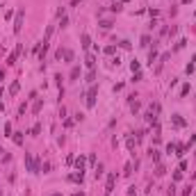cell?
Wrapping results in <instances>:
<instances>
[{
    "label": "cell",
    "mask_w": 196,
    "mask_h": 196,
    "mask_svg": "<svg viewBox=\"0 0 196 196\" xmlns=\"http://www.w3.org/2000/svg\"><path fill=\"white\" fill-rule=\"evenodd\" d=\"M166 194H169V196H176V187H174V185H171L169 189H166Z\"/></svg>",
    "instance_id": "cell-28"
},
{
    "label": "cell",
    "mask_w": 196,
    "mask_h": 196,
    "mask_svg": "<svg viewBox=\"0 0 196 196\" xmlns=\"http://www.w3.org/2000/svg\"><path fill=\"white\" fill-rule=\"evenodd\" d=\"M128 148H130V151L135 148V139H132V137H128Z\"/></svg>",
    "instance_id": "cell-30"
},
{
    "label": "cell",
    "mask_w": 196,
    "mask_h": 196,
    "mask_svg": "<svg viewBox=\"0 0 196 196\" xmlns=\"http://www.w3.org/2000/svg\"><path fill=\"white\" fill-rule=\"evenodd\" d=\"M123 7H121V2H114V7H112V11H121Z\"/></svg>",
    "instance_id": "cell-31"
},
{
    "label": "cell",
    "mask_w": 196,
    "mask_h": 196,
    "mask_svg": "<svg viewBox=\"0 0 196 196\" xmlns=\"http://www.w3.org/2000/svg\"><path fill=\"white\" fill-rule=\"evenodd\" d=\"M30 132H32V135H39V132H41V125H34V128H32Z\"/></svg>",
    "instance_id": "cell-26"
},
{
    "label": "cell",
    "mask_w": 196,
    "mask_h": 196,
    "mask_svg": "<svg viewBox=\"0 0 196 196\" xmlns=\"http://www.w3.org/2000/svg\"><path fill=\"white\" fill-rule=\"evenodd\" d=\"M82 178H84L82 171H76V174H71V176H68V180H73V182H82Z\"/></svg>",
    "instance_id": "cell-9"
},
{
    "label": "cell",
    "mask_w": 196,
    "mask_h": 196,
    "mask_svg": "<svg viewBox=\"0 0 196 196\" xmlns=\"http://www.w3.org/2000/svg\"><path fill=\"white\" fill-rule=\"evenodd\" d=\"M53 196H62V194H53Z\"/></svg>",
    "instance_id": "cell-36"
},
{
    "label": "cell",
    "mask_w": 196,
    "mask_h": 196,
    "mask_svg": "<svg viewBox=\"0 0 196 196\" xmlns=\"http://www.w3.org/2000/svg\"><path fill=\"white\" fill-rule=\"evenodd\" d=\"M192 194V187H185V192H182V196H189Z\"/></svg>",
    "instance_id": "cell-32"
},
{
    "label": "cell",
    "mask_w": 196,
    "mask_h": 196,
    "mask_svg": "<svg viewBox=\"0 0 196 196\" xmlns=\"http://www.w3.org/2000/svg\"><path fill=\"white\" fill-rule=\"evenodd\" d=\"M66 23H68V18H66V16H62V18H59V25H62V27H66Z\"/></svg>",
    "instance_id": "cell-29"
},
{
    "label": "cell",
    "mask_w": 196,
    "mask_h": 196,
    "mask_svg": "<svg viewBox=\"0 0 196 196\" xmlns=\"http://www.w3.org/2000/svg\"><path fill=\"white\" fill-rule=\"evenodd\" d=\"M23 18H25V9L18 7V9H16V16H14V32L16 34L23 30Z\"/></svg>",
    "instance_id": "cell-1"
},
{
    "label": "cell",
    "mask_w": 196,
    "mask_h": 196,
    "mask_svg": "<svg viewBox=\"0 0 196 196\" xmlns=\"http://www.w3.org/2000/svg\"><path fill=\"white\" fill-rule=\"evenodd\" d=\"M171 123H174L176 128H185V119H182L180 114H174V116H171Z\"/></svg>",
    "instance_id": "cell-7"
},
{
    "label": "cell",
    "mask_w": 196,
    "mask_h": 196,
    "mask_svg": "<svg viewBox=\"0 0 196 196\" xmlns=\"http://www.w3.org/2000/svg\"><path fill=\"white\" fill-rule=\"evenodd\" d=\"M2 78H5V73H2V71H0V82H2Z\"/></svg>",
    "instance_id": "cell-35"
},
{
    "label": "cell",
    "mask_w": 196,
    "mask_h": 196,
    "mask_svg": "<svg viewBox=\"0 0 196 196\" xmlns=\"http://www.w3.org/2000/svg\"><path fill=\"white\" fill-rule=\"evenodd\" d=\"M96 98H98V87H96V84H91L89 91H87V107H94L96 105Z\"/></svg>",
    "instance_id": "cell-2"
},
{
    "label": "cell",
    "mask_w": 196,
    "mask_h": 196,
    "mask_svg": "<svg viewBox=\"0 0 196 196\" xmlns=\"http://www.w3.org/2000/svg\"><path fill=\"white\" fill-rule=\"evenodd\" d=\"M148 153H151V160H153V162H155V164H160V151H157V148H151Z\"/></svg>",
    "instance_id": "cell-12"
},
{
    "label": "cell",
    "mask_w": 196,
    "mask_h": 196,
    "mask_svg": "<svg viewBox=\"0 0 196 196\" xmlns=\"http://www.w3.org/2000/svg\"><path fill=\"white\" fill-rule=\"evenodd\" d=\"M21 55V46H16V50H14V53H11L9 55V59H7V64H16V57H18Z\"/></svg>",
    "instance_id": "cell-8"
},
{
    "label": "cell",
    "mask_w": 196,
    "mask_h": 196,
    "mask_svg": "<svg viewBox=\"0 0 196 196\" xmlns=\"http://www.w3.org/2000/svg\"><path fill=\"white\" fill-rule=\"evenodd\" d=\"M98 25H100L103 30H109V27H112V21H100V23H98Z\"/></svg>",
    "instance_id": "cell-19"
},
{
    "label": "cell",
    "mask_w": 196,
    "mask_h": 196,
    "mask_svg": "<svg viewBox=\"0 0 196 196\" xmlns=\"http://www.w3.org/2000/svg\"><path fill=\"white\" fill-rule=\"evenodd\" d=\"M80 78V68L78 66H73V71H71V80H78Z\"/></svg>",
    "instance_id": "cell-17"
},
{
    "label": "cell",
    "mask_w": 196,
    "mask_h": 196,
    "mask_svg": "<svg viewBox=\"0 0 196 196\" xmlns=\"http://www.w3.org/2000/svg\"><path fill=\"white\" fill-rule=\"evenodd\" d=\"M80 39H82V48L89 53V48H91V39H89V34H82Z\"/></svg>",
    "instance_id": "cell-10"
},
{
    "label": "cell",
    "mask_w": 196,
    "mask_h": 196,
    "mask_svg": "<svg viewBox=\"0 0 196 196\" xmlns=\"http://www.w3.org/2000/svg\"><path fill=\"white\" fill-rule=\"evenodd\" d=\"M71 196H84V194L82 192H76V194H71Z\"/></svg>",
    "instance_id": "cell-34"
},
{
    "label": "cell",
    "mask_w": 196,
    "mask_h": 196,
    "mask_svg": "<svg viewBox=\"0 0 196 196\" xmlns=\"http://www.w3.org/2000/svg\"><path fill=\"white\" fill-rule=\"evenodd\" d=\"M155 59H157V48H155V46H153V50H151V53H148V64H153Z\"/></svg>",
    "instance_id": "cell-13"
},
{
    "label": "cell",
    "mask_w": 196,
    "mask_h": 196,
    "mask_svg": "<svg viewBox=\"0 0 196 196\" xmlns=\"http://www.w3.org/2000/svg\"><path fill=\"white\" fill-rule=\"evenodd\" d=\"M114 182H116V174H109L107 176V182H105V194L107 196L114 192Z\"/></svg>",
    "instance_id": "cell-4"
},
{
    "label": "cell",
    "mask_w": 196,
    "mask_h": 196,
    "mask_svg": "<svg viewBox=\"0 0 196 196\" xmlns=\"http://www.w3.org/2000/svg\"><path fill=\"white\" fill-rule=\"evenodd\" d=\"M119 46H121V48H123V50H130V41H121Z\"/></svg>",
    "instance_id": "cell-25"
},
{
    "label": "cell",
    "mask_w": 196,
    "mask_h": 196,
    "mask_svg": "<svg viewBox=\"0 0 196 196\" xmlns=\"http://www.w3.org/2000/svg\"><path fill=\"white\" fill-rule=\"evenodd\" d=\"M130 71H132V73H139V62H137V59L130 62Z\"/></svg>",
    "instance_id": "cell-16"
},
{
    "label": "cell",
    "mask_w": 196,
    "mask_h": 196,
    "mask_svg": "<svg viewBox=\"0 0 196 196\" xmlns=\"http://www.w3.org/2000/svg\"><path fill=\"white\" fill-rule=\"evenodd\" d=\"M148 43H151V37H148V34H144V37H141V46H144V48H146Z\"/></svg>",
    "instance_id": "cell-21"
},
{
    "label": "cell",
    "mask_w": 196,
    "mask_h": 196,
    "mask_svg": "<svg viewBox=\"0 0 196 196\" xmlns=\"http://www.w3.org/2000/svg\"><path fill=\"white\" fill-rule=\"evenodd\" d=\"M41 105H43V103H41V100H37V103H34V107H32V109H34V114H37V112H39V109H41Z\"/></svg>",
    "instance_id": "cell-24"
},
{
    "label": "cell",
    "mask_w": 196,
    "mask_h": 196,
    "mask_svg": "<svg viewBox=\"0 0 196 196\" xmlns=\"http://www.w3.org/2000/svg\"><path fill=\"white\" fill-rule=\"evenodd\" d=\"M84 66H87L89 71H94V66H96V57L91 55V53H87V57H84Z\"/></svg>",
    "instance_id": "cell-5"
},
{
    "label": "cell",
    "mask_w": 196,
    "mask_h": 196,
    "mask_svg": "<svg viewBox=\"0 0 196 196\" xmlns=\"http://www.w3.org/2000/svg\"><path fill=\"white\" fill-rule=\"evenodd\" d=\"M14 144H16V146H21V144H23V132H14Z\"/></svg>",
    "instance_id": "cell-14"
},
{
    "label": "cell",
    "mask_w": 196,
    "mask_h": 196,
    "mask_svg": "<svg viewBox=\"0 0 196 196\" xmlns=\"http://www.w3.org/2000/svg\"><path fill=\"white\" fill-rule=\"evenodd\" d=\"M119 2H125V0H119Z\"/></svg>",
    "instance_id": "cell-37"
},
{
    "label": "cell",
    "mask_w": 196,
    "mask_h": 196,
    "mask_svg": "<svg viewBox=\"0 0 196 196\" xmlns=\"http://www.w3.org/2000/svg\"><path fill=\"white\" fill-rule=\"evenodd\" d=\"M0 109H2V89H0Z\"/></svg>",
    "instance_id": "cell-33"
},
{
    "label": "cell",
    "mask_w": 196,
    "mask_h": 196,
    "mask_svg": "<svg viewBox=\"0 0 196 196\" xmlns=\"http://www.w3.org/2000/svg\"><path fill=\"white\" fill-rule=\"evenodd\" d=\"M123 174H125V176H130V174H132V162L125 164V171H123Z\"/></svg>",
    "instance_id": "cell-23"
},
{
    "label": "cell",
    "mask_w": 196,
    "mask_h": 196,
    "mask_svg": "<svg viewBox=\"0 0 196 196\" xmlns=\"http://www.w3.org/2000/svg\"><path fill=\"white\" fill-rule=\"evenodd\" d=\"M114 50H116V48H114V46H107V48H105V55H112Z\"/></svg>",
    "instance_id": "cell-27"
},
{
    "label": "cell",
    "mask_w": 196,
    "mask_h": 196,
    "mask_svg": "<svg viewBox=\"0 0 196 196\" xmlns=\"http://www.w3.org/2000/svg\"><path fill=\"white\" fill-rule=\"evenodd\" d=\"M25 166H27V171H30V174H39V164L34 162V157L30 153H25Z\"/></svg>",
    "instance_id": "cell-3"
},
{
    "label": "cell",
    "mask_w": 196,
    "mask_h": 196,
    "mask_svg": "<svg viewBox=\"0 0 196 196\" xmlns=\"http://www.w3.org/2000/svg\"><path fill=\"white\" fill-rule=\"evenodd\" d=\"M73 164H76V171H82V174H84V166H87V160H84V157H76V160H73Z\"/></svg>",
    "instance_id": "cell-6"
},
{
    "label": "cell",
    "mask_w": 196,
    "mask_h": 196,
    "mask_svg": "<svg viewBox=\"0 0 196 196\" xmlns=\"http://www.w3.org/2000/svg\"><path fill=\"white\" fill-rule=\"evenodd\" d=\"M94 80H96V71H89V73H87V82L94 84Z\"/></svg>",
    "instance_id": "cell-18"
},
{
    "label": "cell",
    "mask_w": 196,
    "mask_h": 196,
    "mask_svg": "<svg viewBox=\"0 0 196 196\" xmlns=\"http://www.w3.org/2000/svg\"><path fill=\"white\" fill-rule=\"evenodd\" d=\"M18 89H21L18 80H14V82H11V87H9V96H16V94H18Z\"/></svg>",
    "instance_id": "cell-11"
},
{
    "label": "cell",
    "mask_w": 196,
    "mask_h": 196,
    "mask_svg": "<svg viewBox=\"0 0 196 196\" xmlns=\"http://www.w3.org/2000/svg\"><path fill=\"white\" fill-rule=\"evenodd\" d=\"M94 178L98 180V178H103V164H98L96 166V171H94Z\"/></svg>",
    "instance_id": "cell-15"
},
{
    "label": "cell",
    "mask_w": 196,
    "mask_h": 196,
    "mask_svg": "<svg viewBox=\"0 0 196 196\" xmlns=\"http://www.w3.org/2000/svg\"><path fill=\"white\" fill-rule=\"evenodd\" d=\"M164 164H157V169H155V176H164Z\"/></svg>",
    "instance_id": "cell-20"
},
{
    "label": "cell",
    "mask_w": 196,
    "mask_h": 196,
    "mask_svg": "<svg viewBox=\"0 0 196 196\" xmlns=\"http://www.w3.org/2000/svg\"><path fill=\"white\" fill-rule=\"evenodd\" d=\"M187 94H189V84H182V89H180V96H182V98H185Z\"/></svg>",
    "instance_id": "cell-22"
}]
</instances>
